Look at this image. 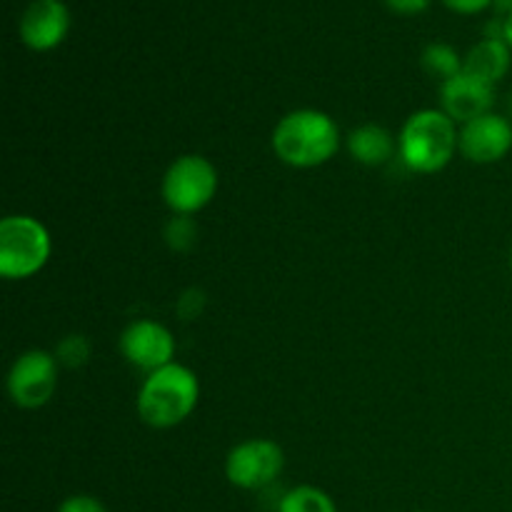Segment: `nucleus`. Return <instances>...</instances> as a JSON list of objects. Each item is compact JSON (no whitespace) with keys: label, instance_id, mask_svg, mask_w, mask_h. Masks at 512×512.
Masks as SVG:
<instances>
[{"label":"nucleus","instance_id":"24","mask_svg":"<svg viewBox=\"0 0 512 512\" xmlns=\"http://www.w3.org/2000/svg\"><path fill=\"white\" fill-rule=\"evenodd\" d=\"M418 512H423V510H418Z\"/></svg>","mask_w":512,"mask_h":512},{"label":"nucleus","instance_id":"3","mask_svg":"<svg viewBox=\"0 0 512 512\" xmlns=\"http://www.w3.org/2000/svg\"><path fill=\"white\" fill-rule=\"evenodd\" d=\"M458 150V123L443 110H418L405 120L400 130V158L413 173H438Z\"/></svg>","mask_w":512,"mask_h":512},{"label":"nucleus","instance_id":"23","mask_svg":"<svg viewBox=\"0 0 512 512\" xmlns=\"http://www.w3.org/2000/svg\"><path fill=\"white\" fill-rule=\"evenodd\" d=\"M510 265H512V248H510Z\"/></svg>","mask_w":512,"mask_h":512},{"label":"nucleus","instance_id":"19","mask_svg":"<svg viewBox=\"0 0 512 512\" xmlns=\"http://www.w3.org/2000/svg\"><path fill=\"white\" fill-rule=\"evenodd\" d=\"M203 303H205V295L200 293V290H188V293L178 300V313L183 315L185 320H190L203 310Z\"/></svg>","mask_w":512,"mask_h":512},{"label":"nucleus","instance_id":"21","mask_svg":"<svg viewBox=\"0 0 512 512\" xmlns=\"http://www.w3.org/2000/svg\"><path fill=\"white\" fill-rule=\"evenodd\" d=\"M385 5L398 15H418L428 10L430 0H385Z\"/></svg>","mask_w":512,"mask_h":512},{"label":"nucleus","instance_id":"11","mask_svg":"<svg viewBox=\"0 0 512 512\" xmlns=\"http://www.w3.org/2000/svg\"><path fill=\"white\" fill-rule=\"evenodd\" d=\"M440 103H443L445 115H450L455 123L465 125L470 120L493 113L495 85L460 70L458 75L440 85Z\"/></svg>","mask_w":512,"mask_h":512},{"label":"nucleus","instance_id":"16","mask_svg":"<svg viewBox=\"0 0 512 512\" xmlns=\"http://www.w3.org/2000/svg\"><path fill=\"white\" fill-rule=\"evenodd\" d=\"M165 243L175 253H188V250H193V245L198 243V223L190 215H175L165 225Z\"/></svg>","mask_w":512,"mask_h":512},{"label":"nucleus","instance_id":"2","mask_svg":"<svg viewBox=\"0 0 512 512\" xmlns=\"http://www.w3.org/2000/svg\"><path fill=\"white\" fill-rule=\"evenodd\" d=\"M200 400L198 375L180 363L148 373L138 393V413L150 428H175L183 423Z\"/></svg>","mask_w":512,"mask_h":512},{"label":"nucleus","instance_id":"8","mask_svg":"<svg viewBox=\"0 0 512 512\" xmlns=\"http://www.w3.org/2000/svg\"><path fill=\"white\" fill-rule=\"evenodd\" d=\"M120 350L130 365L155 373L173 363L175 338L165 325L155 320H135L120 335Z\"/></svg>","mask_w":512,"mask_h":512},{"label":"nucleus","instance_id":"18","mask_svg":"<svg viewBox=\"0 0 512 512\" xmlns=\"http://www.w3.org/2000/svg\"><path fill=\"white\" fill-rule=\"evenodd\" d=\"M58 512H108L93 495H70L58 505Z\"/></svg>","mask_w":512,"mask_h":512},{"label":"nucleus","instance_id":"5","mask_svg":"<svg viewBox=\"0 0 512 512\" xmlns=\"http://www.w3.org/2000/svg\"><path fill=\"white\" fill-rule=\"evenodd\" d=\"M218 193V170L203 155H180L163 178V200L175 215L203 210Z\"/></svg>","mask_w":512,"mask_h":512},{"label":"nucleus","instance_id":"13","mask_svg":"<svg viewBox=\"0 0 512 512\" xmlns=\"http://www.w3.org/2000/svg\"><path fill=\"white\" fill-rule=\"evenodd\" d=\"M348 150L358 163L378 168L385 165L395 153L393 135L375 123H365L348 135Z\"/></svg>","mask_w":512,"mask_h":512},{"label":"nucleus","instance_id":"7","mask_svg":"<svg viewBox=\"0 0 512 512\" xmlns=\"http://www.w3.org/2000/svg\"><path fill=\"white\" fill-rule=\"evenodd\" d=\"M58 358L45 350H28L8 373V393L18 408L38 410L58 388Z\"/></svg>","mask_w":512,"mask_h":512},{"label":"nucleus","instance_id":"22","mask_svg":"<svg viewBox=\"0 0 512 512\" xmlns=\"http://www.w3.org/2000/svg\"><path fill=\"white\" fill-rule=\"evenodd\" d=\"M503 38H505V43L510 45V50H512V13L510 15H505V30H503Z\"/></svg>","mask_w":512,"mask_h":512},{"label":"nucleus","instance_id":"6","mask_svg":"<svg viewBox=\"0 0 512 512\" xmlns=\"http://www.w3.org/2000/svg\"><path fill=\"white\" fill-rule=\"evenodd\" d=\"M285 468V453L275 440L253 438L235 445L225 458V478L240 490H263L278 480Z\"/></svg>","mask_w":512,"mask_h":512},{"label":"nucleus","instance_id":"1","mask_svg":"<svg viewBox=\"0 0 512 512\" xmlns=\"http://www.w3.org/2000/svg\"><path fill=\"white\" fill-rule=\"evenodd\" d=\"M338 148L340 128L323 110H293L283 115L273 130L275 155L293 168H318L335 158Z\"/></svg>","mask_w":512,"mask_h":512},{"label":"nucleus","instance_id":"4","mask_svg":"<svg viewBox=\"0 0 512 512\" xmlns=\"http://www.w3.org/2000/svg\"><path fill=\"white\" fill-rule=\"evenodd\" d=\"M50 233L30 215H10L0 223V275L23 280L45 268L50 258Z\"/></svg>","mask_w":512,"mask_h":512},{"label":"nucleus","instance_id":"17","mask_svg":"<svg viewBox=\"0 0 512 512\" xmlns=\"http://www.w3.org/2000/svg\"><path fill=\"white\" fill-rule=\"evenodd\" d=\"M53 355L65 368H80L90 360V340L85 335H68L60 340Z\"/></svg>","mask_w":512,"mask_h":512},{"label":"nucleus","instance_id":"20","mask_svg":"<svg viewBox=\"0 0 512 512\" xmlns=\"http://www.w3.org/2000/svg\"><path fill=\"white\" fill-rule=\"evenodd\" d=\"M443 3L460 15H475V13H483L485 8H490L493 0H443Z\"/></svg>","mask_w":512,"mask_h":512},{"label":"nucleus","instance_id":"14","mask_svg":"<svg viewBox=\"0 0 512 512\" xmlns=\"http://www.w3.org/2000/svg\"><path fill=\"white\" fill-rule=\"evenodd\" d=\"M278 512H338L333 498L325 490L313 485H300L283 495L278 503Z\"/></svg>","mask_w":512,"mask_h":512},{"label":"nucleus","instance_id":"10","mask_svg":"<svg viewBox=\"0 0 512 512\" xmlns=\"http://www.w3.org/2000/svg\"><path fill=\"white\" fill-rule=\"evenodd\" d=\"M512 150V123L505 115L488 113L460 130V153L475 165L500 163Z\"/></svg>","mask_w":512,"mask_h":512},{"label":"nucleus","instance_id":"9","mask_svg":"<svg viewBox=\"0 0 512 512\" xmlns=\"http://www.w3.org/2000/svg\"><path fill=\"white\" fill-rule=\"evenodd\" d=\"M70 30V10L63 0H30L20 15V40L35 53L58 48Z\"/></svg>","mask_w":512,"mask_h":512},{"label":"nucleus","instance_id":"12","mask_svg":"<svg viewBox=\"0 0 512 512\" xmlns=\"http://www.w3.org/2000/svg\"><path fill=\"white\" fill-rule=\"evenodd\" d=\"M512 65V50L503 38H483L468 50L463 58L465 73L483 78L488 83L498 85L508 75Z\"/></svg>","mask_w":512,"mask_h":512},{"label":"nucleus","instance_id":"15","mask_svg":"<svg viewBox=\"0 0 512 512\" xmlns=\"http://www.w3.org/2000/svg\"><path fill=\"white\" fill-rule=\"evenodd\" d=\"M420 63L428 70L430 75L445 80H450L453 75H458L463 70V58L458 55V50L448 43H430L428 48L420 55Z\"/></svg>","mask_w":512,"mask_h":512}]
</instances>
